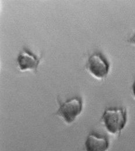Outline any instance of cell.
<instances>
[{"instance_id":"1","label":"cell","mask_w":135,"mask_h":151,"mask_svg":"<svg viewBox=\"0 0 135 151\" xmlns=\"http://www.w3.org/2000/svg\"><path fill=\"white\" fill-rule=\"evenodd\" d=\"M127 111L123 107H112L105 109L101 117L107 130L112 134H119L127 122Z\"/></svg>"},{"instance_id":"2","label":"cell","mask_w":135,"mask_h":151,"mask_svg":"<svg viewBox=\"0 0 135 151\" xmlns=\"http://www.w3.org/2000/svg\"><path fill=\"white\" fill-rule=\"evenodd\" d=\"M82 109V99L79 96H75L60 104L56 115L61 117L66 123L71 124L81 113Z\"/></svg>"},{"instance_id":"3","label":"cell","mask_w":135,"mask_h":151,"mask_svg":"<svg viewBox=\"0 0 135 151\" xmlns=\"http://www.w3.org/2000/svg\"><path fill=\"white\" fill-rule=\"evenodd\" d=\"M110 65L101 53H95L89 58L87 68L89 72L98 79H103L108 74Z\"/></svg>"},{"instance_id":"4","label":"cell","mask_w":135,"mask_h":151,"mask_svg":"<svg viewBox=\"0 0 135 151\" xmlns=\"http://www.w3.org/2000/svg\"><path fill=\"white\" fill-rule=\"evenodd\" d=\"M109 147L108 137L96 132L90 133L84 142L85 151H107Z\"/></svg>"},{"instance_id":"5","label":"cell","mask_w":135,"mask_h":151,"mask_svg":"<svg viewBox=\"0 0 135 151\" xmlns=\"http://www.w3.org/2000/svg\"><path fill=\"white\" fill-rule=\"evenodd\" d=\"M40 61L39 58L27 48H23L17 58V63L20 71L36 72Z\"/></svg>"},{"instance_id":"6","label":"cell","mask_w":135,"mask_h":151,"mask_svg":"<svg viewBox=\"0 0 135 151\" xmlns=\"http://www.w3.org/2000/svg\"><path fill=\"white\" fill-rule=\"evenodd\" d=\"M129 42L131 43V44H133L135 45V32L134 35V36L131 38L130 40H129Z\"/></svg>"},{"instance_id":"7","label":"cell","mask_w":135,"mask_h":151,"mask_svg":"<svg viewBox=\"0 0 135 151\" xmlns=\"http://www.w3.org/2000/svg\"><path fill=\"white\" fill-rule=\"evenodd\" d=\"M132 93H133V94L134 95V96H135V82L134 83L133 85H132Z\"/></svg>"}]
</instances>
